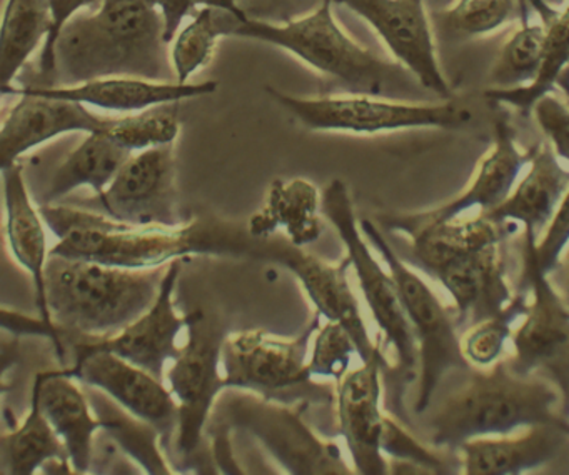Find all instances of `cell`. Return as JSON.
Masks as SVG:
<instances>
[{
	"label": "cell",
	"instance_id": "1",
	"mask_svg": "<svg viewBox=\"0 0 569 475\" xmlns=\"http://www.w3.org/2000/svg\"><path fill=\"white\" fill-rule=\"evenodd\" d=\"M59 242L49 254L126 269L171 264L186 255H252L256 239L214 218L179 225H134L102 212L69 205H39Z\"/></svg>",
	"mask_w": 569,
	"mask_h": 475
},
{
	"label": "cell",
	"instance_id": "2",
	"mask_svg": "<svg viewBox=\"0 0 569 475\" xmlns=\"http://www.w3.org/2000/svg\"><path fill=\"white\" fill-rule=\"evenodd\" d=\"M166 26L154 0H102L76 14L56 44L54 85L104 78L176 81Z\"/></svg>",
	"mask_w": 569,
	"mask_h": 475
},
{
	"label": "cell",
	"instance_id": "3",
	"mask_svg": "<svg viewBox=\"0 0 569 475\" xmlns=\"http://www.w3.org/2000/svg\"><path fill=\"white\" fill-rule=\"evenodd\" d=\"M536 425L569 432L561 388L498 361L488 371H472L465 387L442 402L431 418V444L459 448L471 438L515 434Z\"/></svg>",
	"mask_w": 569,
	"mask_h": 475
},
{
	"label": "cell",
	"instance_id": "4",
	"mask_svg": "<svg viewBox=\"0 0 569 475\" xmlns=\"http://www.w3.org/2000/svg\"><path fill=\"white\" fill-rule=\"evenodd\" d=\"M168 267H116L49 254L46 294L52 321L82 338L111 337L154 304Z\"/></svg>",
	"mask_w": 569,
	"mask_h": 475
},
{
	"label": "cell",
	"instance_id": "5",
	"mask_svg": "<svg viewBox=\"0 0 569 475\" xmlns=\"http://www.w3.org/2000/svg\"><path fill=\"white\" fill-rule=\"evenodd\" d=\"M335 0H321L311 14L286 22L258 21L238 8L221 11L224 38L248 39L274 46L319 74L336 79L358 94H381L382 88L395 75L406 71L398 62H388L355 41L332 14Z\"/></svg>",
	"mask_w": 569,
	"mask_h": 475
},
{
	"label": "cell",
	"instance_id": "6",
	"mask_svg": "<svg viewBox=\"0 0 569 475\" xmlns=\"http://www.w3.org/2000/svg\"><path fill=\"white\" fill-rule=\"evenodd\" d=\"M321 212L335 225L351 259V267L358 275L359 287L366 304L382 332L386 344L396 354V367L392 368L395 391L392 407L395 417L405 418L401 395L406 385L419 377V351L411 322L402 307L398 285L391 272L385 271L371 249L362 239L361 225L356 219L351 195L341 179H335L326 185L321 194Z\"/></svg>",
	"mask_w": 569,
	"mask_h": 475
},
{
	"label": "cell",
	"instance_id": "7",
	"mask_svg": "<svg viewBox=\"0 0 569 475\" xmlns=\"http://www.w3.org/2000/svg\"><path fill=\"white\" fill-rule=\"evenodd\" d=\"M361 231L375 245L382 261L388 265L402 307L411 322L419 351V388L416 395L415 412L422 414L431 405L432 397L449 371L461 368L472 371V365L462 354L461 338L458 337V322L455 311L439 301L428 282L402 261L378 224L362 219Z\"/></svg>",
	"mask_w": 569,
	"mask_h": 475
},
{
	"label": "cell",
	"instance_id": "8",
	"mask_svg": "<svg viewBox=\"0 0 569 475\" xmlns=\"http://www.w3.org/2000/svg\"><path fill=\"white\" fill-rule=\"evenodd\" d=\"M266 94L309 131L382 134L409 129L458 131L472 121L466 105L448 99L438 104H411L381 95L348 94L299 98L266 85Z\"/></svg>",
	"mask_w": 569,
	"mask_h": 475
},
{
	"label": "cell",
	"instance_id": "9",
	"mask_svg": "<svg viewBox=\"0 0 569 475\" xmlns=\"http://www.w3.org/2000/svg\"><path fill=\"white\" fill-rule=\"evenodd\" d=\"M536 244L538 238L525 231L518 289L529 292V307L519 327L512 332L515 354L509 365L522 375L546 368L555 375L556 384L561 388L569 372V304L542 271Z\"/></svg>",
	"mask_w": 569,
	"mask_h": 475
},
{
	"label": "cell",
	"instance_id": "10",
	"mask_svg": "<svg viewBox=\"0 0 569 475\" xmlns=\"http://www.w3.org/2000/svg\"><path fill=\"white\" fill-rule=\"evenodd\" d=\"M188 342L168 374L179 404L176 448L182 457L198 451L216 397L226 388L224 375L219 374L222 345L228 337L224 329L204 312L194 311L188 315Z\"/></svg>",
	"mask_w": 569,
	"mask_h": 475
},
{
	"label": "cell",
	"instance_id": "11",
	"mask_svg": "<svg viewBox=\"0 0 569 475\" xmlns=\"http://www.w3.org/2000/svg\"><path fill=\"white\" fill-rule=\"evenodd\" d=\"M96 205L102 214L126 224L188 222L179 212L174 142L134 152L114 181L96 195Z\"/></svg>",
	"mask_w": 569,
	"mask_h": 475
},
{
	"label": "cell",
	"instance_id": "12",
	"mask_svg": "<svg viewBox=\"0 0 569 475\" xmlns=\"http://www.w3.org/2000/svg\"><path fill=\"white\" fill-rule=\"evenodd\" d=\"M532 148L521 151L516 142V131L505 114L495 119V141L489 152L479 161L471 182L461 194L439 208L416 214L388 215L381 224L391 231L412 238L429 225L442 224L462 218L466 212L486 214L501 205L515 189L522 169L531 161Z\"/></svg>",
	"mask_w": 569,
	"mask_h": 475
},
{
	"label": "cell",
	"instance_id": "13",
	"mask_svg": "<svg viewBox=\"0 0 569 475\" xmlns=\"http://www.w3.org/2000/svg\"><path fill=\"white\" fill-rule=\"evenodd\" d=\"M365 19L398 64L419 84L448 101L452 89L439 65L431 16L425 0H335Z\"/></svg>",
	"mask_w": 569,
	"mask_h": 475
},
{
	"label": "cell",
	"instance_id": "14",
	"mask_svg": "<svg viewBox=\"0 0 569 475\" xmlns=\"http://www.w3.org/2000/svg\"><path fill=\"white\" fill-rule=\"evenodd\" d=\"M252 255L269 259L292 272L308 292L309 299L318 309V314L348 329L362 362L385 355L381 347L372 342L358 299L349 285L348 271L351 267V259L346 257L339 264H329L316 255L306 254L302 247L282 238L256 239Z\"/></svg>",
	"mask_w": 569,
	"mask_h": 475
},
{
	"label": "cell",
	"instance_id": "15",
	"mask_svg": "<svg viewBox=\"0 0 569 475\" xmlns=\"http://www.w3.org/2000/svg\"><path fill=\"white\" fill-rule=\"evenodd\" d=\"M74 347V365L66 374L101 388L129 414L148 422L169 445L179 425V404L161 378L108 351Z\"/></svg>",
	"mask_w": 569,
	"mask_h": 475
},
{
	"label": "cell",
	"instance_id": "16",
	"mask_svg": "<svg viewBox=\"0 0 569 475\" xmlns=\"http://www.w3.org/2000/svg\"><path fill=\"white\" fill-rule=\"evenodd\" d=\"M316 314L311 324L295 341H281L262 331L241 332L226 337L222 345L224 387L271 394L308 382V348L319 329Z\"/></svg>",
	"mask_w": 569,
	"mask_h": 475
},
{
	"label": "cell",
	"instance_id": "17",
	"mask_svg": "<svg viewBox=\"0 0 569 475\" xmlns=\"http://www.w3.org/2000/svg\"><path fill=\"white\" fill-rule=\"evenodd\" d=\"M385 355L362 362L338 382L339 432L348 444L356 472L385 475L389 472L381 447L386 415L381 412V372L388 368Z\"/></svg>",
	"mask_w": 569,
	"mask_h": 475
},
{
	"label": "cell",
	"instance_id": "18",
	"mask_svg": "<svg viewBox=\"0 0 569 475\" xmlns=\"http://www.w3.org/2000/svg\"><path fill=\"white\" fill-rule=\"evenodd\" d=\"M179 272L181 259L169 264L154 304L128 327L111 337L82 338L76 342V347L112 352L162 381L166 362L174 361L181 352L176 341L182 329L188 327V315H178L172 302Z\"/></svg>",
	"mask_w": 569,
	"mask_h": 475
},
{
	"label": "cell",
	"instance_id": "19",
	"mask_svg": "<svg viewBox=\"0 0 569 475\" xmlns=\"http://www.w3.org/2000/svg\"><path fill=\"white\" fill-rule=\"evenodd\" d=\"M0 131V168L16 164L26 152L71 132H106L116 118L89 111L86 104L19 92Z\"/></svg>",
	"mask_w": 569,
	"mask_h": 475
},
{
	"label": "cell",
	"instance_id": "20",
	"mask_svg": "<svg viewBox=\"0 0 569 475\" xmlns=\"http://www.w3.org/2000/svg\"><path fill=\"white\" fill-rule=\"evenodd\" d=\"M218 91V82L204 81L198 84L178 81H149L141 78H104L82 82L76 85H2V95H16L19 92L46 95V98L64 99L81 102L104 111L134 112L146 111L156 105L179 104L188 99L204 98Z\"/></svg>",
	"mask_w": 569,
	"mask_h": 475
},
{
	"label": "cell",
	"instance_id": "21",
	"mask_svg": "<svg viewBox=\"0 0 569 475\" xmlns=\"http://www.w3.org/2000/svg\"><path fill=\"white\" fill-rule=\"evenodd\" d=\"M238 417L292 474H351L339 448L316 438L291 412L248 401Z\"/></svg>",
	"mask_w": 569,
	"mask_h": 475
},
{
	"label": "cell",
	"instance_id": "22",
	"mask_svg": "<svg viewBox=\"0 0 569 475\" xmlns=\"http://www.w3.org/2000/svg\"><path fill=\"white\" fill-rule=\"evenodd\" d=\"M502 244L486 245L442 267L435 279L441 282L455 301L458 325L471 317L472 322L491 317L515 297L506 279Z\"/></svg>",
	"mask_w": 569,
	"mask_h": 475
},
{
	"label": "cell",
	"instance_id": "23",
	"mask_svg": "<svg viewBox=\"0 0 569 475\" xmlns=\"http://www.w3.org/2000/svg\"><path fill=\"white\" fill-rule=\"evenodd\" d=\"M569 432L556 425H536L515 435H488L458 448L468 475H518L535 471L558 457Z\"/></svg>",
	"mask_w": 569,
	"mask_h": 475
},
{
	"label": "cell",
	"instance_id": "24",
	"mask_svg": "<svg viewBox=\"0 0 569 475\" xmlns=\"http://www.w3.org/2000/svg\"><path fill=\"white\" fill-rule=\"evenodd\" d=\"M568 191V169L548 141L539 142L532 148L528 174L501 205L485 215L492 221L515 222L539 239Z\"/></svg>",
	"mask_w": 569,
	"mask_h": 475
},
{
	"label": "cell",
	"instance_id": "25",
	"mask_svg": "<svg viewBox=\"0 0 569 475\" xmlns=\"http://www.w3.org/2000/svg\"><path fill=\"white\" fill-rule=\"evenodd\" d=\"M2 184H4L6 231L12 254L19 264L31 274L34 282L36 305L39 317L58 329L52 321L51 311L46 294V265H48V241H46L44 224L41 212L32 204L26 185L24 169L19 162L2 168Z\"/></svg>",
	"mask_w": 569,
	"mask_h": 475
},
{
	"label": "cell",
	"instance_id": "26",
	"mask_svg": "<svg viewBox=\"0 0 569 475\" xmlns=\"http://www.w3.org/2000/svg\"><path fill=\"white\" fill-rule=\"evenodd\" d=\"M64 371L38 374L32 391L39 395L42 411L68 448L76 474L91 468L92 442L104 422L92 417L91 407L81 388Z\"/></svg>",
	"mask_w": 569,
	"mask_h": 475
},
{
	"label": "cell",
	"instance_id": "27",
	"mask_svg": "<svg viewBox=\"0 0 569 475\" xmlns=\"http://www.w3.org/2000/svg\"><path fill=\"white\" fill-rule=\"evenodd\" d=\"M518 229L515 222L492 221L485 214L429 225L412 235L411 261L416 267L435 277L451 262L486 245L506 242Z\"/></svg>",
	"mask_w": 569,
	"mask_h": 475
},
{
	"label": "cell",
	"instance_id": "28",
	"mask_svg": "<svg viewBox=\"0 0 569 475\" xmlns=\"http://www.w3.org/2000/svg\"><path fill=\"white\" fill-rule=\"evenodd\" d=\"M321 194L305 179L274 181L264 208L249 219L248 232L254 239L272 238L278 231L298 247L312 244L322 234Z\"/></svg>",
	"mask_w": 569,
	"mask_h": 475
},
{
	"label": "cell",
	"instance_id": "29",
	"mask_svg": "<svg viewBox=\"0 0 569 475\" xmlns=\"http://www.w3.org/2000/svg\"><path fill=\"white\" fill-rule=\"evenodd\" d=\"M134 152L119 144L108 132H92L56 169L42 204H54L79 188L101 194Z\"/></svg>",
	"mask_w": 569,
	"mask_h": 475
},
{
	"label": "cell",
	"instance_id": "30",
	"mask_svg": "<svg viewBox=\"0 0 569 475\" xmlns=\"http://www.w3.org/2000/svg\"><path fill=\"white\" fill-rule=\"evenodd\" d=\"M538 9L546 28L545 54L535 81L521 88L488 89L485 98L499 105H509L521 112H532L536 102L555 91L569 68V0L565 9L556 11L545 0H528Z\"/></svg>",
	"mask_w": 569,
	"mask_h": 475
},
{
	"label": "cell",
	"instance_id": "31",
	"mask_svg": "<svg viewBox=\"0 0 569 475\" xmlns=\"http://www.w3.org/2000/svg\"><path fill=\"white\" fill-rule=\"evenodd\" d=\"M54 28L51 0H8L0 32V72L14 84L31 55L44 46Z\"/></svg>",
	"mask_w": 569,
	"mask_h": 475
},
{
	"label": "cell",
	"instance_id": "32",
	"mask_svg": "<svg viewBox=\"0 0 569 475\" xmlns=\"http://www.w3.org/2000/svg\"><path fill=\"white\" fill-rule=\"evenodd\" d=\"M68 448L46 417L39 395L32 391V405L24 424L0 438L2 474L31 475L51 461L66 462Z\"/></svg>",
	"mask_w": 569,
	"mask_h": 475
},
{
	"label": "cell",
	"instance_id": "33",
	"mask_svg": "<svg viewBox=\"0 0 569 475\" xmlns=\"http://www.w3.org/2000/svg\"><path fill=\"white\" fill-rule=\"evenodd\" d=\"M526 2L522 6V24L515 34L506 39L498 59L489 72V85L492 89L521 88L535 81L541 68L545 54V24H528Z\"/></svg>",
	"mask_w": 569,
	"mask_h": 475
},
{
	"label": "cell",
	"instance_id": "34",
	"mask_svg": "<svg viewBox=\"0 0 569 475\" xmlns=\"http://www.w3.org/2000/svg\"><path fill=\"white\" fill-rule=\"evenodd\" d=\"M522 6L525 0H455L442 11L432 12V28L458 39L482 38L515 21Z\"/></svg>",
	"mask_w": 569,
	"mask_h": 475
},
{
	"label": "cell",
	"instance_id": "35",
	"mask_svg": "<svg viewBox=\"0 0 569 475\" xmlns=\"http://www.w3.org/2000/svg\"><path fill=\"white\" fill-rule=\"evenodd\" d=\"M191 18V22L178 32L171 48L176 81L181 84L211 62L219 39L224 38L219 8L201 6Z\"/></svg>",
	"mask_w": 569,
	"mask_h": 475
},
{
	"label": "cell",
	"instance_id": "36",
	"mask_svg": "<svg viewBox=\"0 0 569 475\" xmlns=\"http://www.w3.org/2000/svg\"><path fill=\"white\" fill-rule=\"evenodd\" d=\"M528 307L529 292L516 289L515 297L502 311L476 322L471 331L461 338L462 354L469 364L488 368L501 361L506 342L512 337L516 322L525 317Z\"/></svg>",
	"mask_w": 569,
	"mask_h": 475
},
{
	"label": "cell",
	"instance_id": "37",
	"mask_svg": "<svg viewBox=\"0 0 569 475\" xmlns=\"http://www.w3.org/2000/svg\"><path fill=\"white\" fill-rule=\"evenodd\" d=\"M178 105H156L146 111L116 118L106 132L131 152L172 144L181 131Z\"/></svg>",
	"mask_w": 569,
	"mask_h": 475
},
{
	"label": "cell",
	"instance_id": "38",
	"mask_svg": "<svg viewBox=\"0 0 569 475\" xmlns=\"http://www.w3.org/2000/svg\"><path fill=\"white\" fill-rule=\"evenodd\" d=\"M355 354H358V348L348 329L339 322L328 321L316 334L308 362L309 374L311 377H332L339 382L348 374Z\"/></svg>",
	"mask_w": 569,
	"mask_h": 475
},
{
	"label": "cell",
	"instance_id": "39",
	"mask_svg": "<svg viewBox=\"0 0 569 475\" xmlns=\"http://www.w3.org/2000/svg\"><path fill=\"white\" fill-rule=\"evenodd\" d=\"M382 452L402 464H411L429 474H448L449 465L431 448L412 437L396 417L386 415L381 438Z\"/></svg>",
	"mask_w": 569,
	"mask_h": 475
},
{
	"label": "cell",
	"instance_id": "40",
	"mask_svg": "<svg viewBox=\"0 0 569 475\" xmlns=\"http://www.w3.org/2000/svg\"><path fill=\"white\" fill-rule=\"evenodd\" d=\"M532 114L559 159L569 162V101L549 92L536 102Z\"/></svg>",
	"mask_w": 569,
	"mask_h": 475
},
{
	"label": "cell",
	"instance_id": "41",
	"mask_svg": "<svg viewBox=\"0 0 569 475\" xmlns=\"http://www.w3.org/2000/svg\"><path fill=\"white\" fill-rule=\"evenodd\" d=\"M569 247V191L562 199L555 215L549 221L548 228L538 239L536 252H538L539 264L546 274H555L561 264L562 255Z\"/></svg>",
	"mask_w": 569,
	"mask_h": 475
},
{
	"label": "cell",
	"instance_id": "42",
	"mask_svg": "<svg viewBox=\"0 0 569 475\" xmlns=\"http://www.w3.org/2000/svg\"><path fill=\"white\" fill-rule=\"evenodd\" d=\"M102 0H51L52 14H54V28L46 44L42 46L41 59H39V75L41 82L36 85H54L56 81V44L62 28L81 12V9L101 4Z\"/></svg>",
	"mask_w": 569,
	"mask_h": 475
},
{
	"label": "cell",
	"instance_id": "43",
	"mask_svg": "<svg viewBox=\"0 0 569 475\" xmlns=\"http://www.w3.org/2000/svg\"><path fill=\"white\" fill-rule=\"evenodd\" d=\"M154 4L164 19L166 41L172 44L184 19L191 18L199 8V0H154Z\"/></svg>",
	"mask_w": 569,
	"mask_h": 475
},
{
	"label": "cell",
	"instance_id": "44",
	"mask_svg": "<svg viewBox=\"0 0 569 475\" xmlns=\"http://www.w3.org/2000/svg\"><path fill=\"white\" fill-rule=\"evenodd\" d=\"M559 269H562V297H565L566 302L569 304V247L568 251L565 252V255H562Z\"/></svg>",
	"mask_w": 569,
	"mask_h": 475
},
{
	"label": "cell",
	"instance_id": "45",
	"mask_svg": "<svg viewBox=\"0 0 569 475\" xmlns=\"http://www.w3.org/2000/svg\"><path fill=\"white\" fill-rule=\"evenodd\" d=\"M562 397H565V408L566 412H569V372L568 377H566L565 385L561 387Z\"/></svg>",
	"mask_w": 569,
	"mask_h": 475
},
{
	"label": "cell",
	"instance_id": "46",
	"mask_svg": "<svg viewBox=\"0 0 569 475\" xmlns=\"http://www.w3.org/2000/svg\"><path fill=\"white\" fill-rule=\"evenodd\" d=\"M558 85L559 88L565 89L566 95H568L569 99V68L568 71L565 72V75H562Z\"/></svg>",
	"mask_w": 569,
	"mask_h": 475
}]
</instances>
